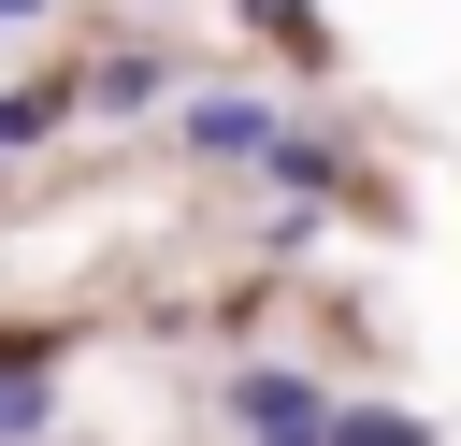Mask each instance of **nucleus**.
Masks as SVG:
<instances>
[{
    "label": "nucleus",
    "instance_id": "obj_2",
    "mask_svg": "<svg viewBox=\"0 0 461 446\" xmlns=\"http://www.w3.org/2000/svg\"><path fill=\"white\" fill-rule=\"evenodd\" d=\"M317 446H418V417H331Z\"/></svg>",
    "mask_w": 461,
    "mask_h": 446
},
{
    "label": "nucleus",
    "instance_id": "obj_3",
    "mask_svg": "<svg viewBox=\"0 0 461 446\" xmlns=\"http://www.w3.org/2000/svg\"><path fill=\"white\" fill-rule=\"evenodd\" d=\"M245 14H259L274 43H317V14H303V0H245Z\"/></svg>",
    "mask_w": 461,
    "mask_h": 446
},
{
    "label": "nucleus",
    "instance_id": "obj_4",
    "mask_svg": "<svg viewBox=\"0 0 461 446\" xmlns=\"http://www.w3.org/2000/svg\"><path fill=\"white\" fill-rule=\"evenodd\" d=\"M43 115H58V101H0V144H29V129H43Z\"/></svg>",
    "mask_w": 461,
    "mask_h": 446
},
{
    "label": "nucleus",
    "instance_id": "obj_5",
    "mask_svg": "<svg viewBox=\"0 0 461 446\" xmlns=\"http://www.w3.org/2000/svg\"><path fill=\"white\" fill-rule=\"evenodd\" d=\"M0 14H43V0H0Z\"/></svg>",
    "mask_w": 461,
    "mask_h": 446
},
{
    "label": "nucleus",
    "instance_id": "obj_1",
    "mask_svg": "<svg viewBox=\"0 0 461 446\" xmlns=\"http://www.w3.org/2000/svg\"><path fill=\"white\" fill-rule=\"evenodd\" d=\"M187 144H202V158H259L274 115H259V101H187Z\"/></svg>",
    "mask_w": 461,
    "mask_h": 446
}]
</instances>
